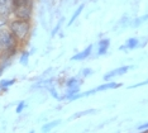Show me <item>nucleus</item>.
<instances>
[{"label":"nucleus","mask_w":148,"mask_h":133,"mask_svg":"<svg viewBox=\"0 0 148 133\" xmlns=\"http://www.w3.org/2000/svg\"><path fill=\"white\" fill-rule=\"evenodd\" d=\"M96 109H87V110H82V112H77V113L72 114V117H70V121H73V119H77V118H81V117H85V115H90V114H95L96 113Z\"/></svg>","instance_id":"obj_11"},{"label":"nucleus","mask_w":148,"mask_h":133,"mask_svg":"<svg viewBox=\"0 0 148 133\" xmlns=\"http://www.w3.org/2000/svg\"><path fill=\"white\" fill-rule=\"evenodd\" d=\"M139 39L138 38H129V39H127L125 42H124L123 46H120V51H130V50H134V48H138L139 47Z\"/></svg>","instance_id":"obj_9"},{"label":"nucleus","mask_w":148,"mask_h":133,"mask_svg":"<svg viewBox=\"0 0 148 133\" xmlns=\"http://www.w3.org/2000/svg\"><path fill=\"white\" fill-rule=\"evenodd\" d=\"M123 84L120 83H115V81H105L104 84L99 85V86H96L95 89H91V90H87V91H84L82 93V98L85 96H90V95L95 94V93H99V91H106V90H113V89H119L122 88Z\"/></svg>","instance_id":"obj_4"},{"label":"nucleus","mask_w":148,"mask_h":133,"mask_svg":"<svg viewBox=\"0 0 148 133\" xmlns=\"http://www.w3.org/2000/svg\"><path fill=\"white\" fill-rule=\"evenodd\" d=\"M82 10H84V4H81V5H79V8H77L76 10H75V13H73V15L71 17V19L69 20V24L67 25H71V24H73V22L79 18V15L82 13Z\"/></svg>","instance_id":"obj_12"},{"label":"nucleus","mask_w":148,"mask_h":133,"mask_svg":"<svg viewBox=\"0 0 148 133\" xmlns=\"http://www.w3.org/2000/svg\"><path fill=\"white\" fill-rule=\"evenodd\" d=\"M28 61H29V52L28 51H23L21 53V57H19V62H21V65H23V66H27Z\"/></svg>","instance_id":"obj_15"},{"label":"nucleus","mask_w":148,"mask_h":133,"mask_svg":"<svg viewBox=\"0 0 148 133\" xmlns=\"http://www.w3.org/2000/svg\"><path fill=\"white\" fill-rule=\"evenodd\" d=\"M8 29L13 33L19 43L24 44L32 34V20L10 18L8 23Z\"/></svg>","instance_id":"obj_1"},{"label":"nucleus","mask_w":148,"mask_h":133,"mask_svg":"<svg viewBox=\"0 0 148 133\" xmlns=\"http://www.w3.org/2000/svg\"><path fill=\"white\" fill-rule=\"evenodd\" d=\"M82 80L80 77H71L67 80V91H66V99H69L70 96H72L73 94L79 93L80 86H81Z\"/></svg>","instance_id":"obj_5"},{"label":"nucleus","mask_w":148,"mask_h":133,"mask_svg":"<svg viewBox=\"0 0 148 133\" xmlns=\"http://www.w3.org/2000/svg\"><path fill=\"white\" fill-rule=\"evenodd\" d=\"M109 47H110L109 38H104L101 41H99V43H97V56H104V54H106Z\"/></svg>","instance_id":"obj_10"},{"label":"nucleus","mask_w":148,"mask_h":133,"mask_svg":"<svg viewBox=\"0 0 148 133\" xmlns=\"http://www.w3.org/2000/svg\"><path fill=\"white\" fill-rule=\"evenodd\" d=\"M25 104H27V103H25L24 100L19 101V103H18V107H16V109H15V112H16V113H18V114H21L22 112H23V109L25 108Z\"/></svg>","instance_id":"obj_19"},{"label":"nucleus","mask_w":148,"mask_h":133,"mask_svg":"<svg viewBox=\"0 0 148 133\" xmlns=\"http://www.w3.org/2000/svg\"><path fill=\"white\" fill-rule=\"evenodd\" d=\"M146 20H148V14L144 15V17H140V18H137L133 20V28H137V27H139L140 24H142L143 22H146Z\"/></svg>","instance_id":"obj_16"},{"label":"nucleus","mask_w":148,"mask_h":133,"mask_svg":"<svg viewBox=\"0 0 148 133\" xmlns=\"http://www.w3.org/2000/svg\"><path fill=\"white\" fill-rule=\"evenodd\" d=\"M92 74H94L92 69H90V67H85V69H82V70H81V72H80V77H82V79H85V77L91 76Z\"/></svg>","instance_id":"obj_17"},{"label":"nucleus","mask_w":148,"mask_h":133,"mask_svg":"<svg viewBox=\"0 0 148 133\" xmlns=\"http://www.w3.org/2000/svg\"><path fill=\"white\" fill-rule=\"evenodd\" d=\"M144 85H148V79L143 80V81H140V83H137V84H134V85H130V86H129V89H137V88L144 86Z\"/></svg>","instance_id":"obj_20"},{"label":"nucleus","mask_w":148,"mask_h":133,"mask_svg":"<svg viewBox=\"0 0 148 133\" xmlns=\"http://www.w3.org/2000/svg\"><path fill=\"white\" fill-rule=\"evenodd\" d=\"M130 69H132V66H128V65L116 67V69H114L112 71H109V72H106L105 75H104L103 79H104V81H110L112 79H114L115 76H123V75H125Z\"/></svg>","instance_id":"obj_6"},{"label":"nucleus","mask_w":148,"mask_h":133,"mask_svg":"<svg viewBox=\"0 0 148 133\" xmlns=\"http://www.w3.org/2000/svg\"><path fill=\"white\" fill-rule=\"evenodd\" d=\"M137 129H138V131H144V129H148V122H147V123H144V124H142V125H138Z\"/></svg>","instance_id":"obj_21"},{"label":"nucleus","mask_w":148,"mask_h":133,"mask_svg":"<svg viewBox=\"0 0 148 133\" xmlns=\"http://www.w3.org/2000/svg\"><path fill=\"white\" fill-rule=\"evenodd\" d=\"M34 0H13V17L12 18L32 20Z\"/></svg>","instance_id":"obj_3"},{"label":"nucleus","mask_w":148,"mask_h":133,"mask_svg":"<svg viewBox=\"0 0 148 133\" xmlns=\"http://www.w3.org/2000/svg\"><path fill=\"white\" fill-rule=\"evenodd\" d=\"M15 84V79H9V80H1L0 81V90H6Z\"/></svg>","instance_id":"obj_14"},{"label":"nucleus","mask_w":148,"mask_h":133,"mask_svg":"<svg viewBox=\"0 0 148 133\" xmlns=\"http://www.w3.org/2000/svg\"><path fill=\"white\" fill-rule=\"evenodd\" d=\"M3 72H4V69H3V67L0 66V76H1V74H3Z\"/></svg>","instance_id":"obj_22"},{"label":"nucleus","mask_w":148,"mask_h":133,"mask_svg":"<svg viewBox=\"0 0 148 133\" xmlns=\"http://www.w3.org/2000/svg\"><path fill=\"white\" fill-rule=\"evenodd\" d=\"M60 123H61V121H60V119H57V121H52V122H49V123H46V124L42 127V132H48V131H51L52 128H55L56 125H58Z\"/></svg>","instance_id":"obj_13"},{"label":"nucleus","mask_w":148,"mask_h":133,"mask_svg":"<svg viewBox=\"0 0 148 133\" xmlns=\"http://www.w3.org/2000/svg\"><path fill=\"white\" fill-rule=\"evenodd\" d=\"M21 46L22 44L16 41L13 33L8 29V27L0 29V53L6 54L9 57H14L18 53Z\"/></svg>","instance_id":"obj_2"},{"label":"nucleus","mask_w":148,"mask_h":133,"mask_svg":"<svg viewBox=\"0 0 148 133\" xmlns=\"http://www.w3.org/2000/svg\"><path fill=\"white\" fill-rule=\"evenodd\" d=\"M92 47H94L92 44H89V46H87L85 50H82L81 52L73 54V56L71 57V60H72V61H82V60H86L87 57H90V54H91Z\"/></svg>","instance_id":"obj_8"},{"label":"nucleus","mask_w":148,"mask_h":133,"mask_svg":"<svg viewBox=\"0 0 148 133\" xmlns=\"http://www.w3.org/2000/svg\"><path fill=\"white\" fill-rule=\"evenodd\" d=\"M8 23H9V18H6V17L0 14V29L6 28V27H8Z\"/></svg>","instance_id":"obj_18"},{"label":"nucleus","mask_w":148,"mask_h":133,"mask_svg":"<svg viewBox=\"0 0 148 133\" xmlns=\"http://www.w3.org/2000/svg\"><path fill=\"white\" fill-rule=\"evenodd\" d=\"M0 14L10 19L13 17V0H0Z\"/></svg>","instance_id":"obj_7"}]
</instances>
